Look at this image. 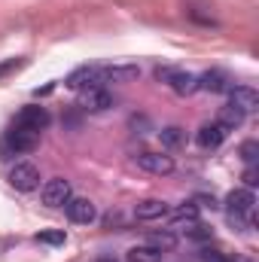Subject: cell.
I'll return each instance as SVG.
<instances>
[{"label": "cell", "mask_w": 259, "mask_h": 262, "mask_svg": "<svg viewBox=\"0 0 259 262\" xmlns=\"http://www.w3.org/2000/svg\"><path fill=\"white\" fill-rule=\"evenodd\" d=\"M156 76L165 82V85H171V92L174 95H192L198 92V76L189 73V70H177V67H156Z\"/></svg>", "instance_id": "1"}, {"label": "cell", "mask_w": 259, "mask_h": 262, "mask_svg": "<svg viewBox=\"0 0 259 262\" xmlns=\"http://www.w3.org/2000/svg\"><path fill=\"white\" fill-rule=\"evenodd\" d=\"M3 146H6L9 152H15V156H21V152H31V149H37V146H40V131H31V128H21V125H12V128L6 131V137H3Z\"/></svg>", "instance_id": "2"}, {"label": "cell", "mask_w": 259, "mask_h": 262, "mask_svg": "<svg viewBox=\"0 0 259 262\" xmlns=\"http://www.w3.org/2000/svg\"><path fill=\"white\" fill-rule=\"evenodd\" d=\"M134 162H137L140 171L156 174V177H168V174H174V168H177V165H174V156H168V152H137Z\"/></svg>", "instance_id": "3"}, {"label": "cell", "mask_w": 259, "mask_h": 262, "mask_svg": "<svg viewBox=\"0 0 259 262\" xmlns=\"http://www.w3.org/2000/svg\"><path fill=\"white\" fill-rule=\"evenodd\" d=\"M9 183L18 192H34V189H40V171L31 162H15L9 168Z\"/></svg>", "instance_id": "4"}, {"label": "cell", "mask_w": 259, "mask_h": 262, "mask_svg": "<svg viewBox=\"0 0 259 262\" xmlns=\"http://www.w3.org/2000/svg\"><path fill=\"white\" fill-rule=\"evenodd\" d=\"M67 89H73V92H89V89H104V82H101V67L98 64H82L76 67L70 76L64 79Z\"/></svg>", "instance_id": "5"}, {"label": "cell", "mask_w": 259, "mask_h": 262, "mask_svg": "<svg viewBox=\"0 0 259 262\" xmlns=\"http://www.w3.org/2000/svg\"><path fill=\"white\" fill-rule=\"evenodd\" d=\"M70 195H73V189H70V180H64V177H52L40 189V198H43L46 207H64Z\"/></svg>", "instance_id": "6"}, {"label": "cell", "mask_w": 259, "mask_h": 262, "mask_svg": "<svg viewBox=\"0 0 259 262\" xmlns=\"http://www.w3.org/2000/svg\"><path fill=\"white\" fill-rule=\"evenodd\" d=\"M49 122H52V116H49V110H46V107H40V104H28V107H21V110H18V116H15V125L31 128V131L49 128Z\"/></svg>", "instance_id": "7"}, {"label": "cell", "mask_w": 259, "mask_h": 262, "mask_svg": "<svg viewBox=\"0 0 259 262\" xmlns=\"http://www.w3.org/2000/svg\"><path fill=\"white\" fill-rule=\"evenodd\" d=\"M229 107H235V110L244 113V116L256 113L259 110V92L250 89V85H235V89H229Z\"/></svg>", "instance_id": "8"}, {"label": "cell", "mask_w": 259, "mask_h": 262, "mask_svg": "<svg viewBox=\"0 0 259 262\" xmlns=\"http://www.w3.org/2000/svg\"><path fill=\"white\" fill-rule=\"evenodd\" d=\"M64 210H67V220L70 223H79V226H89V223L98 220V207L82 195H70V201L64 204Z\"/></svg>", "instance_id": "9"}, {"label": "cell", "mask_w": 259, "mask_h": 262, "mask_svg": "<svg viewBox=\"0 0 259 262\" xmlns=\"http://www.w3.org/2000/svg\"><path fill=\"white\" fill-rule=\"evenodd\" d=\"M171 213V204L162 201V198H146V201H137L134 204V216L140 223H153V220H165Z\"/></svg>", "instance_id": "10"}, {"label": "cell", "mask_w": 259, "mask_h": 262, "mask_svg": "<svg viewBox=\"0 0 259 262\" xmlns=\"http://www.w3.org/2000/svg\"><path fill=\"white\" fill-rule=\"evenodd\" d=\"M171 220H168V232H186L189 226H195V223H201L198 220V204H180L177 210H171L168 213Z\"/></svg>", "instance_id": "11"}, {"label": "cell", "mask_w": 259, "mask_h": 262, "mask_svg": "<svg viewBox=\"0 0 259 262\" xmlns=\"http://www.w3.org/2000/svg\"><path fill=\"white\" fill-rule=\"evenodd\" d=\"M226 207H229V213L253 216V207H256V195H253V189H232V192L226 195Z\"/></svg>", "instance_id": "12"}, {"label": "cell", "mask_w": 259, "mask_h": 262, "mask_svg": "<svg viewBox=\"0 0 259 262\" xmlns=\"http://www.w3.org/2000/svg\"><path fill=\"white\" fill-rule=\"evenodd\" d=\"M79 107H82L85 113H104V110L113 107V95H110L107 89H89V92H82Z\"/></svg>", "instance_id": "13"}, {"label": "cell", "mask_w": 259, "mask_h": 262, "mask_svg": "<svg viewBox=\"0 0 259 262\" xmlns=\"http://www.w3.org/2000/svg\"><path fill=\"white\" fill-rule=\"evenodd\" d=\"M232 89V79L229 73L223 70H207L198 76V92H207V95H220V92H229Z\"/></svg>", "instance_id": "14"}, {"label": "cell", "mask_w": 259, "mask_h": 262, "mask_svg": "<svg viewBox=\"0 0 259 262\" xmlns=\"http://www.w3.org/2000/svg\"><path fill=\"white\" fill-rule=\"evenodd\" d=\"M140 76V67L137 64H110L101 67V82L107 89V82H134Z\"/></svg>", "instance_id": "15"}, {"label": "cell", "mask_w": 259, "mask_h": 262, "mask_svg": "<svg viewBox=\"0 0 259 262\" xmlns=\"http://www.w3.org/2000/svg\"><path fill=\"white\" fill-rule=\"evenodd\" d=\"M226 134H229V131L223 128V125L207 122V125H201V128H198L195 143H198L201 149H220V146H223V140H226Z\"/></svg>", "instance_id": "16"}, {"label": "cell", "mask_w": 259, "mask_h": 262, "mask_svg": "<svg viewBox=\"0 0 259 262\" xmlns=\"http://www.w3.org/2000/svg\"><path fill=\"white\" fill-rule=\"evenodd\" d=\"M159 140H162L165 149H180V146H186V131L180 125H165L159 131Z\"/></svg>", "instance_id": "17"}, {"label": "cell", "mask_w": 259, "mask_h": 262, "mask_svg": "<svg viewBox=\"0 0 259 262\" xmlns=\"http://www.w3.org/2000/svg\"><path fill=\"white\" fill-rule=\"evenodd\" d=\"M146 244H149L153 250H159V253H168V250H174V247H177V235H174V232H168V229H162V232L146 235Z\"/></svg>", "instance_id": "18"}, {"label": "cell", "mask_w": 259, "mask_h": 262, "mask_svg": "<svg viewBox=\"0 0 259 262\" xmlns=\"http://www.w3.org/2000/svg\"><path fill=\"white\" fill-rule=\"evenodd\" d=\"M244 119H247L244 113H238L235 107H229V104H226V107H220V113H217V119H213V122H217V125H223L226 131H235Z\"/></svg>", "instance_id": "19"}, {"label": "cell", "mask_w": 259, "mask_h": 262, "mask_svg": "<svg viewBox=\"0 0 259 262\" xmlns=\"http://www.w3.org/2000/svg\"><path fill=\"white\" fill-rule=\"evenodd\" d=\"M125 259L128 262H162V253L153 250L149 244H137V247H131L128 253H125Z\"/></svg>", "instance_id": "20"}, {"label": "cell", "mask_w": 259, "mask_h": 262, "mask_svg": "<svg viewBox=\"0 0 259 262\" xmlns=\"http://www.w3.org/2000/svg\"><path fill=\"white\" fill-rule=\"evenodd\" d=\"M37 241H40V244H52V247H61V244L67 241V235L61 232V229H55V232H40V235H37Z\"/></svg>", "instance_id": "21"}, {"label": "cell", "mask_w": 259, "mask_h": 262, "mask_svg": "<svg viewBox=\"0 0 259 262\" xmlns=\"http://www.w3.org/2000/svg\"><path fill=\"white\" fill-rule=\"evenodd\" d=\"M183 235H186V238H192V241H204V238H210V229H207L204 223H195V226H189Z\"/></svg>", "instance_id": "22"}, {"label": "cell", "mask_w": 259, "mask_h": 262, "mask_svg": "<svg viewBox=\"0 0 259 262\" xmlns=\"http://www.w3.org/2000/svg\"><path fill=\"white\" fill-rule=\"evenodd\" d=\"M21 67H25V58H6V61H0V79L9 76L12 70H21Z\"/></svg>", "instance_id": "23"}, {"label": "cell", "mask_w": 259, "mask_h": 262, "mask_svg": "<svg viewBox=\"0 0 259 262\" xmlns=\"http://www.w3.org/2000/svg\"><path fill=\"white\" fill-rule=\"evenodd\" d=\"M256 152H259V143H256V140H247V143L241 146V159H244L247 165H253V162H256Z\"/></svg>", "instance_id": "24"}, {"label": "cell", "mask_w": 259, "mask_h": 262, "mask_svg": "<svg viewBox=\"0 0 259 262\" xmlns=\"http://www.w3.org/2000/svg\"><path fill=\"white\" fill-rule=\"evenodd\" d=\"M253 186H256V171L247 168V171H244V189H253Z\"/></svg>", "instance_id": "25"}, {"label": "cell", "mask_w": 259, "mask_h": 262, "mask_svg": "<svg viewBox=\"0 0 259 262\" xmlns=\"http://www.w3.org/2000/svg\"><path fill=\"white\" fill-rule=\"evenodd\" d=\"M98 262H113V259H98Z\"/></svg>", "instance_id": "26"}]
</instances>
